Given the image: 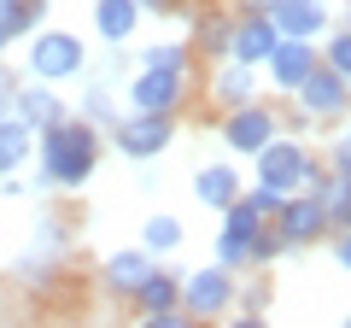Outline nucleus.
I'll list each match as a JSON object with an SVG mask.
<instances>
[{
    "label": "nucleus",
    "instance_id": "obj_1",
    "mask_svg": "<svg viewBox=\"0 0 351 328\" xmlns=\"http://www.w3.org/2000/svg\"><path fill=\"white\" fill-rule=\"evenodd\" d=\"M36 152H41V176H36V188L47 194V188H82L88 176H94V164H100V129L94 124H82V117H59V124H47V129H36Z\"/></svg>",
    "mask_w": 351,
    "mask_h": 328
},
{
    "label": "nucleus",
    "instance_id": "obj_2",
    "mask_svg": "<svg viewBox=\"0 0 351 328\" xmlns=\"http://www.w3.org/2000/svg\"><path fill=\"white\" fill-rule=\"evenodd\" d=\"M252 159H258V182L263 188H281V194H299L316 176V152L304 141H293V135H269Z\"/></svg>",
    "mask_w": 351,
    "mask_h": 328
},
{
    "label": "nucleus",
    "instance_id": "obj_3",
    "mask_svg": "<svg viewBox=\"0 0 351 328\" xmlns=\"http://www.w3.org/2000/svg\"><path fill=\"white\" fill-rule=\"evenodd\" d=\"M24 65H29L36 82H64V76H76L88 65V47L71 30H29V59Z\"/></svg>",
    "mask_w": 351,
    "mask_h": 328
},
{
    "label": "nucleus",
    "instance_id": "obj_4",
    "mask_svg": "<svg viewBox=\"0 0 351 328\" xmlns=\"http://www.w3.org/2000/svg\"><path fill=\"white\" fill-rule=\"evenodd\" d=\"M182 100H188V71H170V65H135L123 89L129 112H176Z\"/></svg>",
    "mask_w": 351,
    "mask_h": 328
},
{
    "label": "nucleus",
    "instance_id": "obj_5",
    "mask_svg": "<svg viewBox=\"0 0 351 328\" xmlns=\"http://www.w3.org/2000/svg\"><path fill=\"white\" fill-rule=\"evenodd\" d=\"M176 141V112H123L112 129V147L123 159H158Z\"/></svg>",
    "mask_w": 351,
    "mask_h": 328
},
{
    "label": "nucleus",
    "instance_id": "obj_6",
    "mask_svg": "<svg viewBox=\"0 0 351 328\" xmlns=\"http://www.w3.org/2000/svg\"><path fill=\"white\" fill-rule=\"evenodd\" d=\"M263 223H269V217H263L246 194H240V200H228V205H223V235H217V264L240 276V270L252 264V235H258Z\"/></svg>",
    "mask_w": 351,
    "mask_h": 328
},
{
    "label": "nucleus",
    "instance_id": "obj_7",
    "mask_svg": "<svg viewBox=\"0 0 351 328\" xmlns=\"http://www.w3.org/2000/svg\"><path fill=\"white\" fill-rule=\"evenodd\" d=\"M234 270H223V264H205V270H188L182 276V311L188 316H223V311H234Z\"/></svg>",
    "mask_w": 351,
    "mask_h": 328
},
{
    "label": "nucleus",
    "instance_id": "obj_8",
    "mask_svg": "<svg viewBox=\"0 0 351 328\" xmlns=\"http://www.w3.org/2000/svg\"><path fill=\"white\" fill-rule=\"evenodd\" d=\"M293 100H299V112L311 117V124H322V117H339V112L351 106V82L334 71V65L316 59V65H311V76L293 89Z\"/></svg>",
    "mask_w": 351,
    "mask_h": 328
},
{
    "label": "nucleus",
    "instance_id": "obj_9",
    "mask_svg": "<svg viewBox=\"0 0 351 328\" xmlns=\"http://www.w3.org/2000/svg\"><path fill=\"white\" fill-rule=\"evenodd\" d=\"M276 229H281V240H287V246H311V240L328 235V205L316 200L311 188H299V194H287V200H281Z\"/></svg>",
    "mask_w": 351,
    "mask_h": 328
},
{
    "label": "nucleus",
    "instance_id": "obj_10",
    "mask_svg": "<svg viewBox=\"0 0 351 328\" xmlns=\"http://www.w3.org/2000/svg\"><path fill=\"white\" fill-rule=\"evenodd\" d=\"M269 135H281V124H276V112H269V106H258V100L234 106V112L223 117V147L240 152V159H252Z\"/></svg>",
    "mask_w": 351,
    "mask_h": 328
},
{
    "label": "nucleus",
    "instance_id": "obj_11",
    "mask_svg": "<svg viewBox=\"0 0 351 328\" xmlns=\"http://www.w3.org/2000/svg\"><path fill=\"white\" fill-rule=\"evenodd\" d=\"M276 41H281V30L269 24V12H240L234 30H228V59H240V65L258 71V65L276 53Z\"/></svg>",
    "mask_w": 351,
    "mask_h": 328
},
{
    "label": "nucleus",
    "instance_id": "obj_12",
    "mask_svg": "<svg viewBox=\"0 0 351 328\" xmlns=\"http://www.w3.org/2000/svg\"><path fill=\"white\" fill-rule=\"evenodd\" d=\"M263 12L281 36H299V41H316L328 30V0H263Z\"/></svg>",
    "mask_w": 351,
    "mask_h": 328
},
{
    "label": "nucleus",
    "instance_id": "obj_13",
    "mask_svg": "<svg viewBox=\"0 0 351 328\" xmlns=\"http://www.w3.org/2000/svg\"><path fill=\"white\" fill-rule=\"evenodd\" d=\"M316 59H322V53H316V41L281 36V41H276V53H269L263 65H269V82H276L281 94H293V89L304 82V76H311V65H316Z\"/></svg>",
    "mask_w": 351,
    "mask_h": 328
},
{
    "label": "nucleus",
    "instance_id": "obj_14",
    "mask_svg": "<svg viewBox=\"0 0 351 328\" xmlns=\"http://www.w3.org/2000/svg\"><path fill=\"white\" fill-rule=\"evenodd\" d=\"M141 30V0H94V36L106 47H123Z\"/></svg>",
    "mask_w": 351,
    "mask_h": 328
},
{
    "label": "nucleus",
    "instance_id": "obj_15",
    "mask_svg": "<svg viewBox=\"0 0 351 328\" xmlns=\"http://www.w3.org/2000/svg\"><path fill=\"white\" fill-rule=\"evenodd\" d=\"M252 94H258V76H252V65H240V59H228V53H223V65L211 71V100L223 106V112H234V106H246Z\"/></svg>",
    "mask_w": 351,
    "mask_h": 328
},
{
    "label": "nucleus",
    "instance_id": "obj_16",
    "mask_svg": "<svg viewBox=\"0 0 351 328\" xmlns=\"http://www.w3.org/2000/svg\"><path fill=\"white\" fill-rule=\"evenodd\" d=\"M12 117H24L29 129H47L64 117V100L47 89V82H29V89H12Z\"/></svg>",
    "mask_w": 351,
    "mask_h": 328
},
{
    "label": "nucleus",
    "instance_id": "obj_17",
    "mask_svg": "<svg viewBox=\"0 0 351 328\" xmlns=\"http://www.w3.org/2000/svg\"><path fill=\"white\" fill-rule=\"evenodd\" d=\"M129 299H135V311H141V316H147V311H176V305H182V276L152 264V270H147V281H141Z\"/></svg>",
    "mask_w": 351,
    "mask_h": 328
},
{
    "label": "nucleus",
    "instance_id": "obj_18",
    "mask_svg": "<svg viewBox=\"0 0 351 328\" xmlns=\"http://www.w3.org/2000/svg\"><path fill=\"white\" fill-rule=\"evenodd\" d=\"M193 200L211 205V211H223L228 200H240V170L234 164H205L199 176H193Z\"/></svg>",
    "mask_w": 351,
    "mask_h": 328
},
{
    "label": "nucleus",
    "instance_id": "obj_19",
    "mask_svg": "<svg viewBox=\"0 0 351 328\" xmlns=\"http://www.w3.org/2000/svg\"><path fill=\"white\" fill-rule=\"evenodd\" d=\"M147 270H152L147 246H123V253L106 258V288H112V293H135L141 281H147Z\"/></svg>",
    "mask_w": 351,
    "mask_h": 328
},
{
    "label": "nucleus",
    "instance_id": "obj_20",
    "mask_svg": "<svg viewBox=\"0 0 351 328\" xmlns=\"http://www.w3.org/2000/svg\"><path fill=\"white\" fill-rule=\"evenodd\" d=\"M117 117H123V106L112 100V76H94V82H88V94H82V124H94L100 135H112Z\"/></svg>",
    "mask_w": 351,
    "mask_h": 328
},
{
    "label": "nucleus",
    "instance_id": "obj_21",
    "mask_svg": "<svg viewBox=\"0 0 351 328\" xmlns=\"http://www.w3.org/2000/svg\"><path fill=\"white\" fill-rule=\"evenodd\" d=\"M29 147H36V129L24 124V117H0V176L6 170H24V159H29Z\"/></svg>",
    "mask_w": 351,
    "mask_h": 328
},
{
    "label": "nucleus",
    "instance_id": "obj_22",
    "mask_svg": "<svg viewBox=\"0 0 351 328\" xmlns=\"http://www.w3.org/2000/svg\"><path fill=\"white\" fill-rule=\"evenodd\" d=\"M228 30H234L228 12H193V47H205V53L223 59V53H228Z\"/></svg>",
    "mask_w": 351,
    "mask_h": 328
},
{
    "label": "nucleus",
    "instance_id": "obj_23",
    "mask_svg": "<svg viewBox=\"0 0 351 328\" xmlns=\"http://www.w3.org/2000/svg\"><path fill=\"white\" fill-rule=\"evenodd\" d=\"M141 246H147V253H176V246H182V223H176V217H147V223H141Z\"/></svg>",
    "mask_w": 351,
    "mask_h": 328
},
{
    "label": "nucleus",
    "instance_id": "obj_24",
    "mask_svg": "<svg viewBox=\"0 0 351 328\" xmlns=\"http://www.w3.org/2000/svg\"><path fill=\"white\" fill-rule=\"evenodd\" d=\"M188 41H147L141 47V65H170V71H188Z\"/></svg>",
    "mask_w": 351,
    "mask_h": 328
},
{
    "label": "nucleus",
    "instance_id": "obj_25",
    "mask_svg": "<svg viewBox=\"0 0 351 328\" xmlns=\"http://www.w3.org/2000/svg\"><path fill=\"white\" fill-rule=\"evenodd\" d=\"M281 253H293L287 240H281V229H276V217H269V223L258 229V235H252V264H276Z\"/></svg>",
    "mask_w": 351,
    "mask_h": 328
},
{
    "label": "nucleus",
    "instance_id": "obj_26",
    "mask_svg": "<svg viewBox=\"0 0 351 328\" xmlns=\"http://www.w3.org/2000/svg\"><path fill=\"white\" fill-rule=\"evenodd\" d=\"M322 65H334V71L351 82V30H334V36H328V59Z\"/></svg>",
    "mask_w": 351,
    "mask_h": 328
},
{
    "label": "nucleus",
    "instance_id": "obj_27",
    "mask_svg": "<svg viewBox=\"0 0 351 328\" xmlns=\"http://www.w3.org/2000/svg\"><path fill=\"white\" fill-rule=\"evenodd\" d=\"M240 194H246V200L258 205L263 217H276V211H281V200H287V194H281V188H263V182H258V188H240Z\"/></svg>",
    "mask_w": 351,
    "mask_h": 328
},
{
    "label": "nucleus",
    "instance_id": "obj_28",
    "mask_svg": "<svg viewBox=\"0 0 351 328\" xmlns=\"http://www.w3.org/2000/svg\"><path fill=\"white\" fill-rule=\"evenodd\" d=\"M328 170H339V176H351V129H346V135L334 141V147H328Z\"/></svg>",
    "mask_w": 351,
    "mask_h": 328
},
{
    "label": "nucleus",
    "instance_id": "obj_29",
    "mask_svg": "<svg viewBox=\"0 0 351 328\" xmlns=\"http://www.w3.org/2000/svg\"><path fill=\"white\" fill-rule=\"evenodd\" d=\"M12 89H18V76L6 71V53H0V117L12 112Z\"/></svg>",
    "mask_w": 351,
    "mask_h": 328
},
{
    "label": "nucleus",
    "instance_id": "obj_30",
    "mask_svg": "<svg viewBox=\"0 0 351 328\" xmlns=\"http://www.w3.org/2000/svg\"><path fill=\"white\" fill-rule=\"evenodd\" d=\"M328 229H339V235H351V194H346V200L334 205V211H328Z\"/></svg>",
    "mask_w": 351,
    "mask_h": 328
},
{
    "label": "nucleus",
    "instance_id": "obj_31",
    "mask_svg": "<svg viewBox=\"0 0 351 328\" xmlns=\"http://www.w3.org/2000/svg\"><path fill=\"white\" fill-rule=\"evenodd\" d=\"M334 264L351 270V235H334Z\"/></svg>",
    "mask_w": 351,
    "mask_h": 328
},
{
    "label": "nucleus",
    "instance_id": "obj_32",
    "mask_svg": "<svg viewBox=\"0 0 351 328\" xmlns=\"http://www.w3.org/2000/svg\"><path fill=\"white\" fill-rule=\"evenodd\" d=\"M6 47H12V41H6V36H0V53H6Z\"/></svg>",
    "mask_w": 351,
    "mask_h": 328
},
{
    "label": "nucleus",
    "instance_id": "obj_33",
    "mask_svg": "<svg viewBox=\"0 0 351 328\" xmlns=\"http://www.w3.org/2000/svg\"><path fill=\"white\" fill-rule=\"evenodd\" d=\"M346 6H351V0H346Z\"/></svg>",
    "mask_w": 351,
    "mask_h": 328
},
{
    "label": "nucleus",
    "instance_id": "obj_34",
    "mask_svg": "<svg viewBox=\"0 0 351 328\" xmlns=\"http://www.w3.org/2000/svg\"><path fill=\"white\" fill-rule=\"evenodd\" d=\"M346 30H351V24H346Z\"/></svg>",
    "mask_w": 351,
    "mask_h": 328
}]
</instances>
